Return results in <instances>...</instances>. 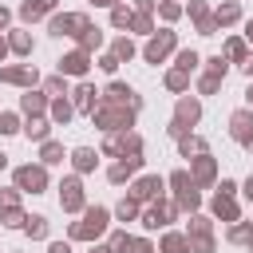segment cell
Segmentation results:
<instances>
[{
	"mask_svg": "<svg viewBox=\"0 0 253 253\" xmlns=\"http://www.w3.org/2000/svg\"><path fill=\"white\" fill-rule=\"evenodd\" d=\"M190 16L198 20V32H202V36H213V32H217V24H213V16H210V8H206L202 0H190Z\"/></svg>",
	"mask_w": 253,
	"mask_h": 253,
	"instance_id": "19",
	"label": "cell"
},
{
	"mask_svg": "<svg viewBox=\"0 0 253 253\" xmlns=\"http://www.w3.org/2000/svg\"><path fill=\"white\" fill-rule=\"evenodd\" d=\"M130 28L146 36V32H150V16H146V12H138V16H130Z\"/></svg>",
	"mask_w": 253,
	"mask_h": 253,
	"instance_id": "49",
	"label": "cell"
},
{
	"mask_svg": "<svg viewBox=\"0 0 253 253\" xmlns=\"http://www.w3.org/2000/svg\"><path fill=\"white\" fill-rule=\"evenodd\" d=\"M119 0H95V8H115Z\"/></svg>",
	"mask_w": 253,
	"mask_h": 253,
	"instance_id": "56",
	"label": "cell"
},
{
	"mask_svg": "<svg viewBox=\"0 0 253 253\" xmlns=\"http://www.w3.org/2000/svg\"><path fill=\"white\" fill-rule=\"evenodd\" d=\"M245 99H249V107H253V83H249V87H245Z\"/></svg>",
	"mask_w": 253,
	"mask_h": 253,
	"instance_id": "60",
	"label": "cell"
},
{
	"mask_svg": "<svg viewBox=\"0 0 253 253\" xmlns=\"http://www.w3.org/2000/svg\"><path fill=\"white\" fill-rule=\"evenodd\" d=\"M20 107H24V115H43L47 111V95H40V91L28 87V95L20 99Z\"/></svg>",
	"mask_w": 253,
	"mask_h": 253,
	"instance_id": "21",
	"label": "cell"
},
{
	"mask_svg": "<svg viewBox=\"0 0 253 253\" xmlns=\"http://www.w3.org/2000/svg\"><path fill=\"white\" fill-rule=\"evenodd\" d=\"M130 16H134V12H130V8H123V4H115V8H111V24H115V28H130Z\"/></svg>",
	"mask_w": 253,
	"mask_h": 253,
	"instance_id": "38",
	"label": "cell"
},
{
	"mask_svg": "<svg viewBox=\"0 0 253 253\" xmlns=\"http://www.w3.org/2000/svg\"><path fill=\"white\" fill-rule=\"evenodd\" d=\"M166 87H170V91H186V87H190V71H178V67H174V71L166 75Z\"/></svg>",
	"mask_w": 253,
	"mask_h": 253,
	"instance_id": "35",
	"label": "cell"
},
{
	"mask_svg": "<svg viewBox=\"0 0 253 253\" xmlns=\"http://www.w3.org/2000/svg\"><path fill=\"white\" fill-rule=\"evenodd\" d=\"M103 154H119V158L142 154V138L138 134H126V130H111V138L103 142Z\"/></svg>",
	"mask_w": 253,
	"mask_h": 253,
	"instance_id": "5",
	"label": "cell"
},
{
	"mask_svg": "<svg viewBox=\"0 0 253 253\" xmlns=\"http://www.w3.org/2000/svg\"><path fill=\"white\" fill-rule=\"evenodd\" d=\"M158 190H162V178H158V174H146V178H138V182L130 186V198H134V202H154Z\"/></svg>",
	"mask_w": 253,
	"mask_h": 253,
	"instance_id": "15",
	"label": "cell"
},
{
	"mask_svg": "<svg viewBox=\"0 0 253 253\" xmlns=\"http://www.w3.org/2000/svg\"><path fill=\"white\" fill-rule=\"evenodd\" d=\"M213 213L221 217V221H237L241 217V210H237V202H233V194H213Z\"/></svg>",
	"mask_w": 253,
	"mask_h": 253,
	"instance_id": "17",
	"label": "cell"
},
{
	"mask_svg": "<svg viewBox=\"0 0 253 253\" xmlns=\"http://www.w3.org/2000/svg\"><path fill=\"white\" fill-rule=\"evenodd\" d=\"M47 253H71V245H67V241H51V245H47Z\"/></svg>",
	"mask_w": 253,
	"mask_h": 253,
	"instance_id": "53",
	"label": "cell"
},
{
	"mask_svg": "<svg viewBox=\"0 0 253 253\" xmlns=\"http://www.w3.org/2000/svg\"><path fill=\"white\" fill-rule=\"evenodd\" d=\"M107 221H111V213H107L103 206H91V210L83 213V221H75V225H71L67 233H71L75 241H95V237H99V233L107 229Z\"/></svg>",
	"mask_w": 253,
	"mask_h": 253,
	"instance_id": "2",
	"label": "cell"
},
{
	"mask_svg": "<svg viewBox=\"0 0 253 253\" xmlns=\"http://www.w3.org/2000/svg\"><path fill=\"white\" fill-rule=\"evenodd\" d=\"M0 221H4V225H8V229H20V225H24V221H28V217H24V213H20V206H8V210H4V213H0Z\"/></svg>",
	"mask_w": 253,
	"mask_h": 253,
	"instance_id": "36",
	"label": "cell"
},
{
	"mask_svg": "<svg viewBox=\"0 0 253 253\" xmlns=\"http://www.w3.org/2000/svg\"><path fill=\"white\" fill-rule=\"evenodd\" d=\"M245 146H249V150H253V138H249V142H245Z\"/></svg>",
	"mask_w": 253,
	"mask_h": 253,
	"instance_id": "64",
	"label": "cell"
},
{
	"mask_svg": "<svg viewBox=\"0 0 253 253\" xmlns=\"http://www.w3.org/2000/svg\"><path fill=\"white\" fill-rule=\"evenodd\" d=\"M225 67H229V63H225L221 55H213V59H210V75H221V79H225Z\"/></svg>",
	"mask_w": 253,
	"mask_h": 253,
	"instance_id": "51",
	"label": "cell"
},
{
	"mask_svg": "<svg viewBox=\"0 0 253 253\" xmlns=\"http://www.w3.org/2000/svg\"><path fill=\"white\" fill-rule=\"evenodd\" d=\"M198 87H202V95H213V91H217V87H221V75H210V71H206V75H202V83H198Z\"/></svg>",
	"mask_w": 253,
	"mask_h": 253,
	"instance_id": "45",
	"label": "cell"
},
{
	"mask_svg": "<svg viewBox=\"0 0 253 253\" xmlns=\"http://www.w3.org/2000/svg\"><path fill=\"white\" fill-rule=\"evenodd\" d=\"M245 198H249V202H253V178H249V182H245Z\"/></svg>",
	"mask_w": 253,
	"mask_h": 253,
	"instance_id": "58",
	"label": "cell"
},
{
	"mask_svg": "<svg viewBox=\"0 0 253 253\" xmlns=\"http://www.w3.org/2000/svg\"><path fill=\"white\" fill-rule=\"evenodd\" d=\"M91 123L103 126V130H126V126L134 123V111H130V107H119V103H95Z\"/></svg>",
	"mask_w": 253,
	"mask_h": 253,
	"instance_id": "1",
	"label": "cell"
},
{
	"mask_svg": "<svg viewBox=\"0 0 253 253\" xmlns=\"http://www.w3.org/2000/svg\"><path fill=\"white\" fill-rule=\"evenodd\" d=\"M194 166H190V178H194V186H210L213 178H217V162L210 158V150L206 154H198V158H190Z\"/></svg>",
	"mask_w": 253,
	"mask_h": 253,
	"instance_id": "11",
	"label": "cell"
},
{
	"mask_svg": "<svg viewBox=\"0 0 253 253\" xmlns=\"http://www.w3.org/2000/svg\"><path fill=\"white\" fill-rule=\"evenodd\" d=\"M4 55H8V40L0 36V59H4Z\"/></svg>",
	"mask_w": 253,
	"mask_h": 253,
	"instance_id": "59",
	"label": "cell"
},
{
	"mask_svg": "<svg viewBox=\"0 0 253 253\" xmlns=\"http://www.w3.org/2000/svg\"><path fill=\"white\" fill-rule=\"evenodd\" d=\"M8 51H16V55H32V36H28V32H12V36H8Z\"/></svg>",
	"mask_w": 253,
	"mask_h": 253,
	"instance_id": "27",
	"label": "cell"
},
{
	"mask_svg": "<svg viewBox=\"0 0 253 253\" xmlns=\"http://www.w3.org/2000/svg\"><path fill=\"white\" fill-rule=\"evenodd\" d=\"M8 20H12V12H8V8L0 4V28H8Z\"/></svg>",
	"mask_w": 253,
	"mask_h": 253,
	"instance_id": "55",
	"label": "cell"
},
{
	"mask_svg": "<svg viewBox=\"0 0 253 253\" xmlns=\"http://www.w3.org/2000/svg\"><path fill=\"white\" fill-rule=\"evenodd\" d=\"M107 245H111V253H126V245H130V237H126V233L119 229V233H111V241H107Z\"/></svg>",
	"mask_w": 253,
	"mask_h": 253,
	"instance_id": "46",
	"label": "cell"
},
{
	"mask_svg": "<svg viewBox=\"0 0 253 253\" xmlns=\"http://www.w3.org/2000/svg\"><path fill=\"white\" fill-rule=\"evenodd\" d=\"M174 213H178V206H174V202H154V206L142 213V225H146V229H162V225H170V221H174Z\"/></svg>",
	"mask_w": 253,
	"mask_h": 253,
	"instance_id": "10",
	"label": "cell"
},
{
	"mask_svg": "<svg viewBox=\"0 0 253 253\" xmlns=\"http://www.w3.org/2000/svg\"><path fill=\"white\" fill-rule=\"evenodd\" d=\"M71 162H75V170H79V174H87V170H95L99 154H95V150H87V146H79V150L71 154Z\"/></svg>",
	"mask_w": 253,
	"mask_h": 253,
	"instance_id": "25",
	"label": "cell"
},
{
	"mask_svg": "<svg viewBox=\"0 0 253 253\" xmlns=\"http://www.w3.org/2000/svg\"><path fill=\"white\" fill-rule=\"evenodd\" d=\"M43 87H47V95H67V83H63V75H51Z\"/></svg>",
	"mask_w": 253,
	"mask_h": 253,
	"instance_id": "47",
	"label": "cell"
},
{
	"mask_svg": "<svg viewBox=\"0 0 253 253\" xmlns=\"http://www.w3.org/2000/svg\"><path fill=\"white\" fill-rule=\"evenodd\" d=\"M99 67H103V71H115V67H119V59H115V55H111V51H107V55H103V59H99Z\"/></svg>",
	"mask_w": 253,
	"mask_h": 253,
	"instance_id": "52",
	"label": "cell"
},
{
	"mask_svg": "<svg viewBox=\"0 0 253 253\" xmlns=\"http://www.w3.org/2000/svg\"><path fill=\"white\" fill-rule=\"evenodd\" d=\"M178 150H182V154L190 158V154H206L210 146H206L202 138H190V134H182V138H178Z\"/></svg>",
	"mask_w": 253,
	"mask_h": 253,
	"instance_id": "30",
	"label": "cell"
},
{
	"mask_svg": "<svg viewBox=\"0 0 253 253\" xmlns=\"http://www.w3.org/2000/svg\"><path fill=\"white\" fill-rule=\"evenodd\" d=\"M162 253H190V237L186 233H166L162 237Z\"/></svg>",
	"mask_w": 253,
	"mask_h": 253,
	"instance_id": "26",
	"label": "cell"
},
{
	"mask_svg": "<svg viewBox=\"0 0 253 253\" xmlns=\"http://www.w3.org/2000/svg\"><path fill=\"white\" fill-rule=\"evenodd\" d=\"M134 8H138V12H150V8H154V0H134Z\"/></svg>",
	"mask_w": 253,
	"mask_h": 253,
	"instance_id": "54",
	"label": "cell"
},
{
	"mask_svg": "<svg viewBox=\"0 0 253 253\" xmlns=\"http://www.w3.org/2000/svg\"><path fill=\"white\" fill-rule=\"evenodd\" d=\"M24 130H28V138H32V142H47V130H51V123H47V119H40V115H32Z\"/></svg>",
	"mask_w": 253,
	"mask_h": 253,
	"instance_id": "23",
	"label": "cell"
},
{
	"mask_svg": "<svg viewBox=\"0 0 253 253\" xmlns=\"http://www.w3.org/2000/svg\"><path fill=\"white\" fill-rule=\"evenodd\" d=\"M170 186H174V206L194 213V210H198V202H202V194H198L194 178H190L186 170H174V174H170Z\"/></svg>",
	"mask_w": 253,
	"mask_h": 253,
	"instance_id": "3",
	"label": "cell"
},
{
	"mask_svg": "<svg viewBox=\"0 0 253 253\" xmlns=\"http://www.w3.org/2000/svg\"><path fill=\"white\" fill-rule=\"evenodd\" d=\"M202 119V107H198V99H178V111H174V123H170V134L174 138H182L194 123Z\"/></svg>",
	"mask_w": 253,
	"mask_h": 253,
	"instance_id": "4",
	"label": "cell"
},
{
	"mask_svg": "<svg viewBox=\"0 0 253 253\" xmlns=\"http://www.w3.org/2000/svg\"><path fill=\"white\" fill-rule=\"evenodd\" d=\"M16 190H24V194H43V190H47V170H43V166H20V170H16Z\"/></svg>",
	"mask_w": 253,
	"mask_h": 253,
	"instance_id": "6",
	"label": "cell"
},
{
	"mask_svg": "<svg viewBox=\"0 0 253 253\" xmlns=\"http://www.w3.org/2000/svg\"><path fill=\"white\" fill-rule=\"evenodd\" d=\"M40 158H43V166H55V162H63V146H59V142H43Z\"/></svg>",
	"mask_w": 253,
	"mask_h": 253,
	"instance_id": "34",
	"label": "cell"
},
{
	"mask_svg": "<svg viewBox=\"0 0 253 253\" xmlns=\"http://www.w3.org/2000/svg\"><path fill=\"white\" fill-rule=\"evenodd\" d=\"M8 206H20V190H0V210Z\"/></svg>",
	"mask_w": 253,
	"mask_h": 253,
	"instance_id": "50",
	"label": "cell"
},
{
	"mask_svg": "<svg viewBox=\"0 0 253 253\" xmlns=\"http://www.w3.org/2000/svg\"><path fill=\"white\" fill-rule=\"evenodd\" d=\"M16 130H20V119H16L12 111H4V115H0V134H16Z\"/></svg>",
	"mask_w": 253,
	"mask_h": 253,
	"instance_id": "43",
	"label": "cell"
},
{
	"mask_svg": "<svg viewBox=\"0 0 253 253\" xmlns=\"http://www.w3.org/2000/svg\"><path fill=\"white\" fill-rule=\"evenodd\" d=\"M170 51H174V32H170V28H166V32H158V36H150V40H146V47H142V55H146L150 63H162Z\"/></svg>",
	"mask_w": 253,
	"mask_h": 253,
	"instance_id": "7",
	"label": "cell"
},
{
	"mask_svg": "<svg viewBox=\"0 0 253 253\" xmlns=\"http://www.w3.org/2000/svg\"><path fill=\"white\" fill-rule=\"evenodd\" d=\"M91 253H111V245H95V249H91Z\"/></svg>",
	"mask_w": 253,
	"mask_h": 253,
	"instance_id": "62",
	"label": "cell"
},
{
	"mask_svg": "<svg viewBox=\"0 0 253 253\" xmlns=\"http://www.w3.org/2000/svg\"><path fill=\"white\" fill-rule=\"evenodd\" d=\"M87 67H91V51H83V47H75L71 55L59 59V75H87Z\"/></svg>",
	"mask_w": 253,
	"mask_h": 253,
	"instance_id": "13",
	"label": "cell"
},
{
	"mask_svg": "<svg viewBox=\"0 0 253 253\" xmlns=\"http://www.w3.org/2000/svg\"><path fill=\"white\" fill-rule=\"evenodd\" d=\"M202 59H198V51H178V71H194Z\"/></svg>",
	"mask_w": 253,
	"mask_h": 253,
	"instance_id": "42",
	"label": "cell"
},
{
	"mask_svg": "<svg viewBox=\"0 0 253 253\" xmlns=\"http://www.w3.org/2000/svg\"><path fill=\"white\" fill-rule=\"evenodd\" d=\"M233 20H241V8H237V0H225V4L213 12V24L221 28V24H233Z\"/></svg>",
	"mask_w": 253,
	"mask_h": 253,
	"instance_id": "24",
	"label": "cell"
},
{
	"mask_svg": "<svg viewBox=\"0 0 253 253\" xmlns=\"http://www.w3.org/2000/svg\"><path fill=\"white\" fill-rule=\"evenodd\" d=\"M47 107H51V119H55V123H67V119L75 115V107H71V103H67L63 95H55V99H51Z\"/></svg>",
	"mask_w": 253,
	"mask_h": 253,
	"instance_id": "28",
	"label": "cell"
},
{
	"mask_svg": "<svg viewBox=\"0 0 253 253\" xmlns=\"http://www.w3.org/2000/svg\"><path fill=\"white\" fill-rule=\"evenodd\" d=\"M59 206H63L67 213H79V210H83V182H79V178H63V186H59Z\"/></svg>",
	"mask_w": 253,
	"mask_h": 253,
	"instance_id": "9",
	"label": "cell"
},
{
	"mask_svg": "<svg viewBox=\"0 0 253 253\" xmlns=\"http://www.w3.org/2000/svg\"><path fill=\"white\" fill-rule=\"evenodd\" d=\"M229 241H233V245H253V225L237 221V225L229 229Z\"/></svg>",
	"mask_w": 253,
	"mask_h": 253,
	"instance_id": "32",
	"label": "cell"
},
{
	"mask_svg": "<svg viewBox=\"0 0 253 253\" xmlns=\"http://www.w3.org/2000/svg\"><path fill=\"white\" fill-rule=\"evenodd\" d=\"M229 134L245 146V142L253 138V111H233V115H229Z\"/></svg>",
	"mask_w": 253,
	"mask_h": 253,
	"instance_id": "14",
	"label": "cell"
},
{
	"mask_svg": "<svg viewBox=\"0 0 253 253\" xmlns=\"http://www.w3.org/2000/svg\"><path fill=\"white\" fill-rule=\"evenodd\" d=\"M245 71H249V75H253V55H245Z\"/></svg>",
	"mask_w": 253,
	"mask_h": 253,
	"instance_id": "61",
	"label": "cell"
},
{
	"mask_svg": "<svg viewBox=\"0 0 253 253\" xmlns=\"http://www.w3.org/2000/svg\"><path fill=\"white\" fill-rule=\"evenodd\" d=\"M190 253H213V237H210V233L190 237Z\"/></svg>",
	"mask_w": 253,
	"mask_h": 253,
	"instance_id": "41",
	"label": "cell"
},
{
	"mask_svg": "<svg viewBox=\"0 0 253 253\" xmlns=\"http://www.w3.org/2000/svg\"><path fill=\"white\" fill-rule=\"evenodd\" d=\"M99 43H103V32H99V28H91V24H87V28H83V32H79V47H83V51H95V47H99Z\"/></svg>",
	"mask_w": 253,
	"mask_h": 253,
	"instance_id": "29",
	"label": "cell"
},
{
	"mask_svg": "<svg viewBox=\"0 0 253 253\" xmlns=\"http://www.w3.org/2000/svg\"><path fill=\"white\" fill-rule=\"evenodd\" d=\"M138 206H142V202H134V198H123V202L115 206V217H123V221H134V217H138Z\"/></svg>",
	"mask_w": 253,
	"mask_h": 253,
	"instance_id": "31",
	"label": "cell"
},
{
	"mask_svg": "<svg viewBox=\"0 0 253 253\" xmlns=\"http://www.w3.org/2000/svg\"><path fill=\"white\" fill-rule=\"evenodd\" d=\"M126 253H154V245H150L146 237H130V245H126Z\"/></svg>",
	"mask_w": 253,
	"mask_h": 253,
	"instance_id": "48",
	"label": "cell"
},
{
	"mask_svg": "<svg viewBox=\"0 0 253 253\" xmlns=\"http://www.w3.org/2000/svg\"><path fill=\"white\" fill-rule=\"evenodd\" d=\"M138 166H142V158H138V154H126L123 162H115V166H111V174H107V178H111V182H126Z\"/></svg>",
	"mask_w": 253,
	"mask_h": 253,
	"instance_id": "20",
	"label": "cell"
},
{
	"mask_svg": "<svg viewBox=\"0 0 253 253\" xmlns=\"http://www.w3.org/2000/svg\"><path fill=\"white\" fill-rule=\"evenodd\" d=\"M225 59L245 63V43H241V40H229V43H225Z\"/></svg>",
	"mask_w": 253,
	"mask_h": 253,
	"instance_id": "39",
	"label": "cell"
},
{
	"mask_svg": "<svg viewBox=\"0 0 253 253\" xmlns=\"http://www.w3.org/2000/svg\"><path fill=\"white\" fill-rule=\"evenodd\" d=\"M0 79L4 83H16V87H32L40 75H36L32 63H12V67H0Z\"/></svg>",
	"mask_w": 253,
	"mask_h": 253,
	"instance_id": "12",
	"label": "cell"
},
{
	"mask_svg": "<svg viewBox=\"0 0 253 253\" xmlns=\"http://www.w3.org/2000/svg\"><path fill=\"white\" fill-rule=\"evenodd\" d=\"M55 8V0H20V16L28 20V24H36V20H43L47 12Z\"/></svg>",
	"mask_w": 253,
	"mask_h": 253,
	"instance_id": "18",
	"label": "cell"
},
{
	"mask_svg": "<svg viewBox=\"0 0 253 253\" xmlns=\"http://www.w3.org/2000/svg\"><path fill=\"white\" fill-rule=\"evenodd\" d=\"M111 55H115V59H119V63H123V59H130V55H134V43H130V40H126V36H119V40H115V43H111Z\"/></svg>",
	"mask_w": 253,
	"mask_h": 253,
	"instance_id": "33",
	"label": "cell"
},
{
	"mask_svg": "<svg viewBox=\"0 0 253 253\" xmlns=\"http://www.w3.org/2000/svg\"><path fill=\"white\" fill-rule=\"evenodd\" d=\"M158 12H162V20H178V16H182V4H174V0H162V4H158Z\"/></svg>",
	"mask_w": 253,
	"mask_h": 253,
	"instance_id": "44",
	"label": "cell"
},
{
	"mask_svg": "<svg viewBox=\"0 0 253 253\" xmlns=\"http://www.w3.org/2000/svg\"><path fill=\"white\" fill-rule=\"evenodd\" d=\"M24 229H28V237H36V241H40V237H47V217H28V221H24Z\"/></svg>",
	"mask_w": 253,
	"mask_h": 253,
	"instance_id": "37",
	"label": "cell"
},
{
	"mask_svg": "<svg viewBox=\"0 0 253 253\" xmlns=\"http://www.w3.org/2000/svg\"><path fill=\"white\" fill-rule=\"evenodd\" d=\"M87 28V16L83 12H63V16H51V36H79Z\"/></svg>",
	"mask_w": 253,
	"mask_h": 253,
	"instance_id": "8",
	"label": "cell"
},
{
	"mask_svg": "<svg viewBox=\"0 0 253 253\" xmlns=\"http://www.w3.org/2000/svg\"><path fill=\"white\" fill-rule=\"evenodd\" d=\"M107 103H119V107H130V111H138V95H134L126 83H119V79L107 87Z\"/></svg>",
	"mask_w": 253,
	"mask_h": 253,
	"instance_id": "16",
	"label": "cell"
},
{
	"mask_svg": "<svg viewBox=\"0 0 253 253\" xmlns=\"http://www.w3.org/2000/svg\"><path fill=\"white\" fill-rule=\"evenodd\" d=\"M95 95H99V91H95L91 83H79V87H75V107L91 115V111H95Z\"/></svg>",
	"mask_w": 253,
	"mask_h": 253,
	"instance_id": "22",
	"label": "cell"
},
{
	"mask_svg": "<svg viewBox=\"0 0 253 253\" xmlns=\"http://www.w3.org/2000/svg\"><path fill=\"white\" fill-rule=\"evenodd\" d=\"M4 166H8V154H4V150H0V170H4Z\"/></svg>",
	"mask_w": 253,
	"mask_h": 253,
	"instance_id": "63",
	"label": "cell"
},
{
	"mask_svg": "<svg viewBox=\"0 0 253 253\" xmlns=\"http://www.w3.org/2000/svg\"><path fill=\"white\" fill-rule=\"evenodd\" d=\"M202 233H213L210 217H190V233H186V237H202Z\"/></svg>",
	"mask_w": 253,
	"mask_h": 253,
	"instance_id": "40",
	"label": "cell"
},
{
	"mask_svg": "<svg viewBox=\"0 0 253 253\" xmlns=\"http://www.w3.org/2000/svg\"><path fill=\"white\" fill-rule=\"evenodd\" d=\"M245 40H249V43H253V20H249V24H245Z\"/></svg>",
	"mask_w": 253,
	"mask_h": 253,
	"instance_id": "57",
	"label": "cell"
}]
</instances>
